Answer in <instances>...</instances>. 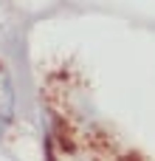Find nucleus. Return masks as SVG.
Listing matches in <instances>:
<instances>
[{
    "instance_id": "1",
    "label": "nucleus",
    "mask_w": 155,
    "mask_h": 161,
    "mask_svg": "<svg viewBox=\"0 0 155 161\" xmlns=\"http://www.w3.org/2000/svg\"><path fill=\"white\" fill-rule=\"evenodd\" d=\"M11 116H14V88L0 65V122H11Z\"/></svg>"
}]
</instances>
